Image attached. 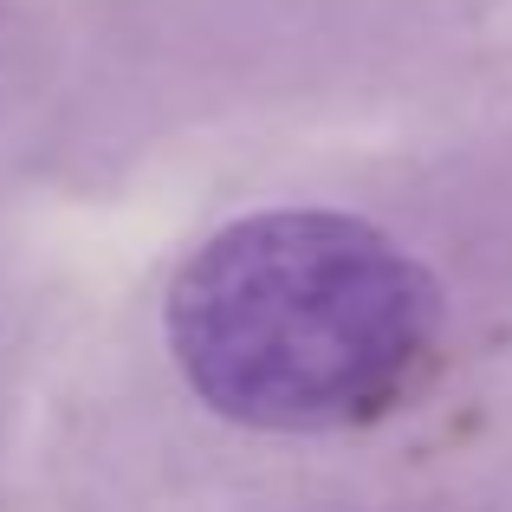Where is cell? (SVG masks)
<instances>
[{
  "label": "cell",
  "mask_w": 512,
  "mask_h": 512,
  "mask_svg": "<svg viewBox=\"0 0 512 512\" xmlns=\"http://www.w3.org/2000/svg\"><path fill=\"white\" fill-rule=\"evenodd\" d=\"M435 344V273L383 227L338 208L227 221L169 286L175 370L240 428H363L415 396Z\"/></svg>",
  "instance_id": "1"
}]
</instances>
